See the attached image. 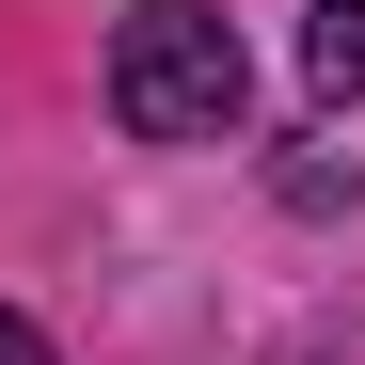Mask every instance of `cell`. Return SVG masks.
<instances>
[{
    "instance_id": "obj_2",
    "label": "cell",
    "mask_w": 365,
    "mask_h": 365,
    "mask_svg": "<svg viewBox=\"0 0 365 365\" xmlns=\"http://www.w3.org/2000/svg\"><path fill=\"white\" fill-rule=\"evenodd\" d=\"M302 80H318V96H365V0H334V16L302 32Z\"/></svg>"
},
{
    "instance_id": "obj_1",
    "label": "cell",
    "mask_w": 365,
    "mask_h": 365,
    "mask_svg": "<svg viewBox=\"0 0 365 365\" xmlns=\"http://www.w3.org/2000/svg\"><path fill=\"white\" fill-rule=\"evenodd\" d=\"M111 111H128L143 143H222L238 111H255V64H238V32L207 0H143V16L111 32Z\"/></svg>"
},
{
    "instance_id": "obj_3",
    "label": "cell",
    "mask_w": 365,
    "mask_h": 365,
    "mask_svg": "<svg viewBox=\"0 0 365 365\" xmlns=\"http://www.w3.org/2000/svg\"><path fill=\"white\" fill-rule=\"evenodd\" d=\"M0 365H48V334H32V318H0Z\"/></svg>"
}]
</instances>
